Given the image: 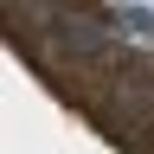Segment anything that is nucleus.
Instances as JSON below:
<instances>
[{
	"label": "nucleus",
	"instance_id": "nucleus-1",
	"mask_svg": "<svg viewBox=\"0 0 154 154\" xmlns=\"http://www.w3.org/2000/svg\"><path fill=\"white\" fill-rule=\"evenodd\" d=\"M0 38L51 103V128L26 154H154V13L7 0Z\"/></svg>",
	"mask_w": 154,
	"mask_h": 154
}]
</instances>
